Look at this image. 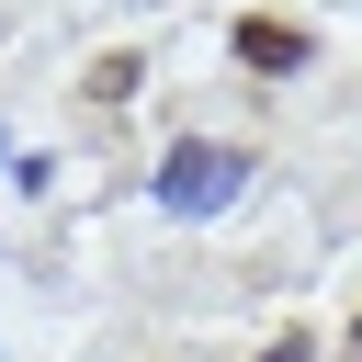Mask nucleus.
I'll use <instances>...</instances> for the list:
<instances>
[{"mask_svg": "<svg viewBox=\"0 0 362 362\" xmlns=\"http://www.w3.org/2000/svg\"><path fill=\"white\" fill-rule=\"evenodd\" d=\"M0 170H11V136H0Z\"/></svg>", "mask_w": 362, "mask_h": 362, "instance_id": "nucleus-4", "label": "nucleus"}, {"mask_svg": "<svg viewBox=\"0 0 362 362\" xmlns=\"http://www.w3.org/2000/svg\"><path fill=\"white\" fill-rule=\"evenodd\" d=\"M249 170H260L249 147H215V136H181V147L158 158V204H170V215H226V204L249 192Z\"/></svg>", "mask_w": 362, "mask_h": 362, "instance_id": "nucleus-1", "label": "nucleus"}, {"mask_svg": "<svg viewBox=\"0 0 362 362\" xmlns=\"http://www.w3.org/2000/svg\"><path fill=\"white\" fill-rule=\"evenodd\" d=\"M238 68H260V79L272 68H305V34L294 23H238Z\"/></svg>", "mask_w": 362, "mask_h": 362, "instance_id": "nucleus-2", "label": "nucleus"}, {"mask_svg": "<svg viewBox=\"0 0 362 362\" xmlns=\"http://www.w3.org/2000/svg\"><path fill=\"white\" fill-rule=\"evenodd\" d=\"M351 351H362V328H351Z\"/></svg>", "mask_w": 362, "mask_h": 362, "instance_id": "nucleus-5", "label": "nucleus"}, {"mask_svg": "<svg viewBox=\"0 0 362 362\" xmlns=\"http://www.w3.org/2000/svg\"><path fill=\"white\" fill-rule=\"evenodd\" d=\"M260 362H317V351H305V339H272V351H260Z\"/></svg>", "mask_w": 362, "mask_h": 362, "instance_id": "nucleus-3", "label": "nucleus"}]
</instances>
